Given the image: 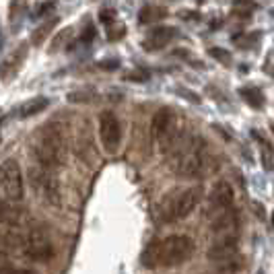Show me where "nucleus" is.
<instances>
[{"label":"nucleus","mask_w":274,"mask_h":274,"mask_svg":"<svg viewBox=\"0 0 274 274\" xmlns=\"http://www.w3.org/2000/svg\"><path fill=\"white\" fill-rule=\"evenodd\" d=\"M163 155L167 159L169 169L182 178H202L210 171V155L206 141L186 128L169 143Z\"/></svg>","instance_id":"1"},{"label":"nucleus","mask_w":274,"mask_h":274,"mask_svg":"<svg viewBox=\"0 0 274 274\" xmlns=\"http://www.w3.org/2000/svg\"><path fill=\"white\" fill-rule=\"evenodd\" d=\"M194 253V241L188 235H167L161 239L151 241L143 256L141 262L145 268L155 270V268H175L186 264Z\"/></svg>","instance_id":"2"},{"label":"nucleus","mask_w":274,"mask_h":274,"mask_svg":"<svg viewBox=\"0 0 274 274\" xmlns=\"http://www.w3.org/2000/svg\"><path fill=\"white\" fill-rule=\"evenodd\" d=\"M66 151H68V147H66L62 126L56 124V122H50V124L42 126L40 134H37V141L33 145L37 165L46 171L56 173L66 161Z\"/></svg>","instance_id":"3"},{"label":"nucleus","mask_w":274,"mask_h":274,"mask_svg":"<svg viewBox=\"0 0 274 274\" xmlns=\"http://www.w3.org/2000/svg\"><path fill=\"white\" fill-rule=\"evenodd\" d=\"M202 194H204V190L200 186H190V188H180V190L167 192L155 206V219L163 225L186 219L190 212L196 210V206L202 200Z\"/></svg>","instance_id":"4"},{"label":"nucleus","mask_w":274,"mask_h":274,"mask_svg":"<svg viewBox=\"0 0 274 274\" xmlns=\"http://www.w3.org/2000/svg\"><path fill=\"white\" fill-rule=\"evenodd\" d=\"M19 256L33 260V262H48L50 258H54V241L44 229L31 227L29 231H23Z\"/></svg>","instance_id":"5"},{"label":"nucleus","mask_w":274,"mask_h":274,"mask_svg":"<svg viewBox=\"0 0 274 274\" xmlns=\"http://www.w3.org/2000/svg\"><path fill=\"white\" fill-rule=\"evenodd\" d=\"M184 128L178 122V111L173 107H161L151 122V132H153V139L159 145V151L163 153L169 143L175 139V136L182 132Z\"/></svg>","instance_id":"6"},{"label":"nucleus","mask_w":274,"mask_h":274,"mask_svg":"<svg viewBox=\"0 0 274 274\" xmlns=\"http://www.w3.org/2000/svg\"><path fill=\"white\" fill-rule=\"evenodd\" d=\"M0 190L9 202H19L25 196V180L19 163L15 159H7L0 165Z\"/></svg>","instance_id":"7"},{"label":"nucleus","mask_w":274,"mask_h":274,"mask_svg":"<svg viewBox=\"0 0 274 274\" xmlns=\"http://www.w3.org/2000/svg\"><path fill=\"white\" fill-rule=\"evenodd\" d=\"M99 139L105 153H118L122 145V124L113 111H101L99 115Z\"/></svg>","instance_id":"8"},{"label":"nucleus","mask_w":274,"mask_h":274,"mask_svg":"<svg viewBox=\"0 0 274 274\" xmlns=\"http://www.w3.org/2000/svg\"><path fill=\"white\" fill-rule=\"evenodd\" d=\"M31 186L44 198L48 204H60V186L56 180V173L46 171L42 167L31 169Z\"/></svg>","instance_id":"9"},{"label":"nucleus","mask_w":274,"mask_h":274,"mask_svg":"<svg viewBox=\"0 0 274 274\" xmlns=\"http://www.w3.org/2000/svg\"><path fill=\"white\" fill-rule=\"evenodd\" d=\"M233 200H235V192H233L231 184L225 182V180L217 182V184L212 186V190L208 192V198H206V202H208L206 217L212 219V217H217V214H221V212L233 208Z\"/></svg>","instance_id":"10"},{"label":"nucleus","mask_w":274,"mask_h":274,"mask_svg":"<svg viewBox=\"0 0 274 274\" xmlns=\"http://www.w3.org/2000/svg\"><path fill=\"white\" fill-rule=\"evenodd\" d=\"M208 260L214 264H225L231 260L241 258L239 256V235H225V237H214L208 251Z\"/></svg>","instance_id":"11"},{"label":"nucleus","mask_w":274,"mask_h":274,"mask_svg":"<svg viewBox=\"0 0 274 274\" xmlns=\"http://www.w3.org/2000/svg\"><path fill=\"white\" fill-rule=\"evenodd\" d=\"M210 229L214 237H225V235H239V212L237 208H229L217 217L210 219Z\"/></svg>","instance_id":"12"},{"label":"nucleus","mask_w":274,"mask_h":274,"mask_svg":"<svg viewBox=\"0 0 274 274\" xmlns=\"http://www.w3.org/2000/svg\"><path fill=\"white\" fill-rule=\"evenodd\" d=\"M175 37H178V29H173V27H155L143 40V48H145V52H159L165 46H169Z\"/></svg>","instance_id":"13"},{"label":"nucleus","mask_w":274,"mask_h":274,"mask_svg":"<svg viewBox=\"0 0 274 274\" xmlns=\"http://www.w3.org/2000/svg\"><path fill=\"white\" fill-rule=\"evenodd\" d=\"M48 105H50V99H48V97H33V99H29V101H25V103H21V105L17 107V118L27 120V118H31V115L42 113Z\"/></svg>","instance_id":"14"},{"label":"nucleus","mask_w":274,"mask_h":274,"mask_svg":"<svg viewBox=\"0 0 274 274\" xmlns=\"http://www.w3.org/2000/svg\"><path fill=\"white\" fill-rule=\"evenodd\" d=\"M23 219V210L17 208L13 202H5V200H0V225H5V227H15L19 225Z\"/></svg>","instance_id":"15"},{"label":"nucleus","mask_w":274,"mask_h":274,"mask_svg":"<svg viewBox=\"0 0 274 274\" xmlns=\"http://www.w3.org/2000/svg\"><path fill=\"white\" fill-rule=\"evenodd\" d=\"M167 15H169V11L163 5H145L139 13V21L143 25H151V23H157V21L165 19Z\"/></svg>","instance_id":"16"},{"label":"nucleus","mask_w":274,"mask_h":274,"mask_svg":"<svg viewBox=\"0 0 274 274\" xmlns=\"http://www.w3.org/2000/svg\"><path fill=\"white\" fill-rule=\"evenodd\" d=\"M239 95L243 97V101L249 107H253V109H262L264 107V93L258 87H241Z\"/></svg>","instance_id":"17"},{"label":"nucleus","mask_w":274,"mask_h":274,"mask_svg":"<svg viewBox=\"0 0 274 274\" xmlns=\"http://www.w3.org/2000/svg\"><path fill=\"white\" fill-rule=\"evenodd\" d=\"M56 23H58V19L54 17V19H50V21H46L44 25H40L35 31H33V35H31V44H35V46H40V44H44V40L52 33V29L56 27Z\"/></svg>","instance_id":"18"},{"label":"nucleus","mask_w":274,"mask_h":274,"mask_svg":"<svg viewBox=\"0 0 274 274\" xmlns=\"http://www.w3.org/2000/svg\"><path fill=\"white\" fill-rule=\"evenodd\" d=\"M56 9V5L54 3H40V5H35V9H33V19H42V17H46L48 13H52Z\"/></svg>","instance_id":"19"},{"label":"nucleus","mask_w":274,"mask_h":274,"mask_svg":"<svg viewBox=\"0 0 274 274\" xmlns=\"http://www.w3.org/2000/svg\"><path fill=\"white\" fill-rule=\"evenodd\" d=\"M99 21L103 23V25H107V27H111L113 23H115V11L113 9H101L99 11Z\"/></svg>","instance_id":"20"},{"label":"nucleus","mask_w":274,"mask_h":274,"mask_svg":"<svg viewBox=\"0 0 274 274\" xmlns=\"http://www.w3.org/2000/svg\"><path fill=\"white\" fill-rule=\"evenodd\" d=\"M0 274H37L29 268H17V266H7V264H0Z\"/></svg>","instance_id":"21"},{"label":"nucleus","mask_w":274,"mask_h":274,"mask_svg":"<svg viewBox=\"0 0 274 274\" xmlns=\"http://www.w3.org/2000/svg\"><path fill=\"white\" fill-rule=\"evenodd\" d=\"M124 35H126V27H124V25H118V27H115V25H111V27H109V31H107V40H109V42L122 40Z\"/></svg>","instance_id":"22"},{"label":"nucleus","mask_w":274,"mask_h":274,"mask_svg":"<svg viewBox=\"0 0 274 274\" xmlns=\"http://www.w3.org/2000/svg\"><path fill=\"white\" fill-rule=\"evenodd\" d=\"M208 54L212 56V58H217V60H221V62H231V54L229 52H225V50H219V48H210L208 50Z\"/></svg>","instance_id":"23"},{"label":"nucleus","mask_w":274,"mask_h":274,"mask_svg":"<svg viewBox=\"0 0 274 274\" xmlns=\"http://www.w3.org/2000/svg\"><path fill=\"white\" fill-rule=\"evenodd\" d=\"M126 79L132 81V83H145L149 79V72H145V70H134V72L126 74Z\"/></svg>","instance_id":"24"},{"label":"nucleus","mask_w":274,"mask_h":274,"mask_svg":"<svg viewBox=\"0 0 274 274\" xmlns=\"http://www.w3.org/2000/svg\"><path fill=\"white\" fill-rule=\"evenodd\" d=\"M93 37H95V27H93V25H87V29H85V33L81 35V42H85V44H89V42H93Z\"/></svg>","instance_id":"25"},{"label":"nucleus","mask_w":274,"mask_h":274,"mask_svg":"<svg viewBox=\"0 0 274 274\" xmlns=\"http://www.w3.org/2000/svg\"><path fill=\"white\" fill-rule=\"evenodd\" d=\"M120 66V60H103V62H99V68H103V70H115Z\"/></svg>","instance_id":"26"},{"label":"nucleus","mask_w":274,"mask_h":274,"mask_svg":"<svg viewBox=\"0 0 274 274\" xmlns=\"http://www.w3.org/2000/svg\"><path fill=\"white\" fill-rule=\"evenodd\" d=\"M178 91H180V93H182L186 99H192L194 103H200V99H198V95H196V93H192V91H186V89H178Z\"/></svg>","instance_id":"27"},{"label":"nucleus","mask_w":274,"mask_h":274,"mask_svg":"<svg viewBox=\"0 0 274 274\" xmlns=\"http://www.w3.org/2000/svg\"><path fill=\"white\" fill-rule=\"evenodd\" d=\"M5 120H7L5 115H0V128H3V124H5Z\"/></svg>","instance_id":"28"}]
</instances>
